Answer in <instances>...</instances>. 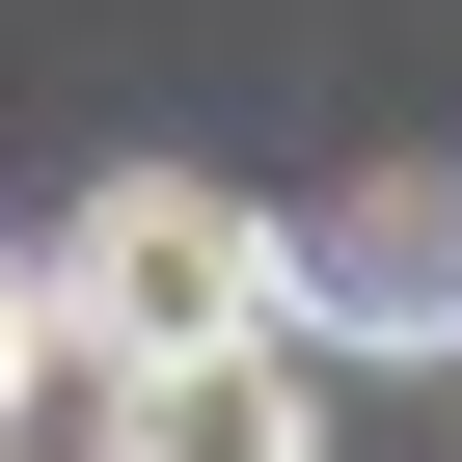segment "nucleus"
Wrapping results in <instances>:
<instances>
[{
  "instance_id": "nucleus-1",
  "label": "nucleus",
  "mask_w": 462,
  "mask_h": 462,
  "mask_svg": "<svg viewBox=\"0 0 462 462\" xmlns=\"http://www.w3.org/2000/svg\"><path fill=\"white\" fill-rule=\"evenodd\" d=\"M55 354H190V327H273V217L245 190H190V163H109L82 217H55Z\"/></svg>"
},
{
  "instance_id": "nucleus-2",
  "label": "nucleus",
  "mask_w": 462,
  "mask_h": 462,
  "mask_svg": "<svg viewBox=\"0 0 462 462\" xmlns=\"http://www.w3.org/2000/svg\"><path fill=\"white\" fill-rule=\"evenodd\" d=\"M273 327L300 354H462V136L435 163H354L300 245H273Z\"/></svg>"
},
{
  "instance_id": "nucleus-3",
  "label": "nucleus",
  "mask_w": 462,
  "mask_h": 462,
  "mask_svg": "<svg viewBox=\"0 0 462 462\" xmlns=\"http://www.w3.org/2000/svg\"><path fill=\"white\" fill-rule=\"evenodd\" d=\"M109 462H327V354H300V327L109 354Z\"/></svg>"
},
{
  "instance_id": "nucleus-4",
  "label": "nucleus",
  "mask_w": 462,
  "mask_h": 462,
  "mask_svg": "<svg viewBox=\"0 0 462 462\" xmlns=\"http://www.w3.org/2000/svg\"><path fill=\"white\" fill-rule=\"evenodd\" d=\"M28 354H55V300H28V245H0V435H28Z\"/></svg>"
}]
</instances>
